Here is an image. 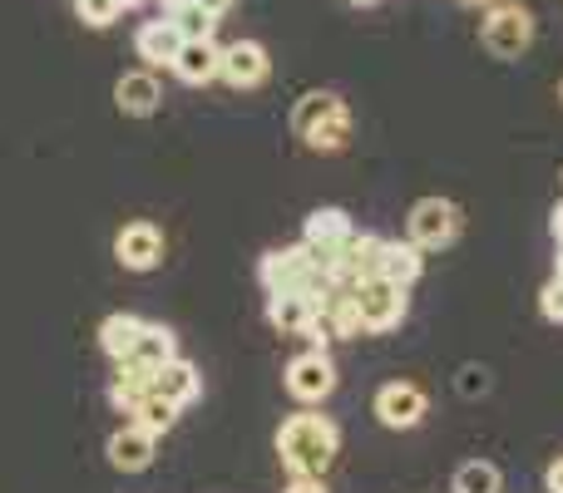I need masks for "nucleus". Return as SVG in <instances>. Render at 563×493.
I'll list each match as a JSON object with an SVG mask.
<instances>
[{
	"label": "nucleus",
	"mask_w": 563,
	"mask_h": 493,
	"mask_svg": "<svg viewBox=\"0 0 563 493\" xmlns=\"http://www.w3.org/2000/svg\"><path fill=\"white\" fill-rule=\"evenodd\" d=\"M426 410H430V400L416 380H390V385L376 390V419L386 429H416L426 419Z\"/></svg>",
	"instance_id": "7"
},
{
	"label": "nucleus",
	"mask_w": 563,
	"mask_h": 493,
	"mask_svg": "<svg viewBox=\"0 0 563 493\" xmlns=\"http://www.w3.org/2000/svg\"><path fill=\"white\" fill-rule=\"evenodd\" d=\"M139 330H144V316H134V311H114V316H104V326H99V350L119 366V360H129Z\"/></svg>",
	"instance_id": "19"
},
{
	"label": "nucleus",
	"mask_w": 563,
	"mask_h": 493,
	"mask_svg": "<svg viewBox=\"0 0 563 493\" xmlns=\"http://www.w3.org/2000/svg\"><path fill=\"white\" fill-rule=\"evenodd\" d=\"M134 49H139V59H144L148 69L174 65L178 49H184V35H178V25H174L168 15H158V20H144V25H139Z\"/></svg>",
	"instance_id": "16"
},
{
	"label": "nucleus",
	"mask_w": 563,
	"mask_h": 493,
	"mask_svg": "<svg viewBox=\"0 0 563 493\" xmlns=\"http://www.w3.org/2000/svg\"><path fill=\"white\" fill-rule=\"evenodd\" d=\"M257 281H263L267 291H327V267H321V257L311 251L307 243L297 247H277L267 251L263 261H257Z\"/></svg>",
	"instance_id": "3"
},
{
	"label": "nucleus",
	"mask_w": 563,
	"mask_h": 493,
	"mask_svg": "<svg viewBox=\"0 0 563 493\" xmlns=\"http://www.w3.org/2000/svg\"><path fill=\"white\" fill-rule=\"evenodd\" d=\"M336 114H346V99L331 94V89H311V94H301L297 109H291V134L307 138L311 128L327 124V119H336Z\"/></svg>",
	"instance_id": "18"
},
{
	"label": "nucleus",
	"mask_w": 563,
	"mask_h": 493,
	"mask_svg": "<svg viewBox=\"0 0 563 493\" xmlns=\"http://www.w3.org/2000/svg\"><path fill=\"white\" fill-rule=\"evenodd\" d=\"M148 390L154 395H164L168 405H194L198 400V390H203V376L194 370V360H184V356H174V360H164V366L154 370V380H148Z\"/></svg>",
	"instance_id": "15"
},
{
	"label": "nucleus",
	"mask_w": 563,
	"mask_h": 493,
	"mask_svg": "<svg viewBox=\"0 0 563 493\" xmlns=\"http://www.w3.org/2000/svg\"><path fill=\"white\" fill-rule=\"evenodd\" d=\"M282 493H327V484H321V479H291Z\"/></svg>",
	"instance_id": "29"
},
{
	"label": "nucleus",
	"mask_w": 563,
	"mask_h": 493,
	"mask_svg": "<svg viewBox=\"0 0 563 493\" xmlns=\"http://www.w3.org/2000/svg\"><path fill=\"white\" fill-rule=\"evenodd\" d=\"M168 20L178 25V35H184V40H208V35L218 30V15H208L198 0H194V5H184V10H174Z\"/></svg>",
	"instance_id": "24"
},
{
	"label": "nucleus",
	"mask_w": 563,
	"mask_h": 493,
	"mask_svg": "<svg viewBox=\"0 0 563 493\" xmlns=\"http://www.w3.org/2000/svg\"><path fill=\"white\" fill-rule=\"evenodd\" d=\"M341 429L327 415H311V405L301 415H287L277 429V459L291 479H321L336 464Z\"/></svg>",
	"instance_id": "1"
},
{
	"label": "nucleus",
	"mask_w": 563,
	"mask_h": 493,
	"mask_svg": "<svg viewBox=\"0 0 563 493\" xmlns=\"http://www.w3.org/2000/svg\"><path fill=\"white\" fill-rule=\"evenodd\" d=\"M129 419H134V425H144V429H154V435H168V429H174V419H178V405H168L164 395H154V390H148V395L129 410Z\"/></svg>",
	"instance_id": "22"
},
{
	"label": "nucleus",
	"mask_w": 563,
	"mask_h": 493,
	"mask_svg": "<svg viewBox=\"0 0 563 493\" xmlns=\"http://www.w3.org/2000/svg\"><path fill=\"white\" fill-rule=\"evenodd\" d=\"M460 390H465V395H485V390H489L485 370H465V380H460Z\"/></svg>",
	"instance_id": "27"
},
{
	"label": "nucleus",
	"mask_w": 563,
	"mask_h": 493,
	"mask_svg": "<svg viewBox=\"0 0 563 493\" xmlns=\"http://www.w3.org/2000/svg\"><path fill=\"white\" fill-rule=\"evenodd\" d=\"M168 69H174L184 85L203 89V85H213L218 69H223V45H218L213 35H208V40H184V49H178V59Z\"/></svg>",
	"instance_id": "14"
},
{
	"label": "nucleus",
	"mask_w": 563,
	"mask_h": 493,
	"mask_svg": "<svg viewBox=\"0 0 563 493\" xmlns=\"http://www.w3.org/2000/svg\"><path fill=\"white\" fill-rule=\"evenodd\" d=\"M336 390V366H331L327 350H301L297 360L287 366V395L297 405H321V400Z\"/></svg>",
	"instance_id": "6"
},
{
	"label": "nucleus",
	"mask_w": 563,
	"mask_h": 493,
	"mask_svg": "<svg viewBox=\"0 0 563 493\" xmlns=\"http://www.w3.org/2000/svg\"><path fill=\"white\" fill-rule=\"evenodd\" d=\"M164 5V15H174V10H184V5H194V0H158Z\"/></svg>",
	"instance_id": "32"
},
{
	"label": "nucleus",
	"mask_w": 563,
	"mask_h": 493,
	"mask_svg": "<svg viewBox=\"0 0 563 493\" xmlns=\"http://www.w3.org/2000/svg\"><path fill=\"white\" fill-rule=\"evenodd\" d=\"M549 233H554V243L563 247V203L554 208V217H549Z\"/></svg>",
	"instance_id": "31"
},
{
	"label": "nucleus",
	"mask_w": 563,
	"mask_h": 493,
	"mask_svg": "<svg viewBox=\"0 0 563 493\" xmlns=\"http://www.w3.org/2000/svg\"><path fill=\"white\" fill-rule=\"evenodd\" d=\"M198 5H203V10H208V15H218V20H223V15H228V10H233V0H198Z\"/></svg>",
	"instance_id": "30"
},
{
	"label": "nucleus",
	"mask_w": 563,
	"mask_h": 493,
	"mask_svg": "<svg viewBox=\"0 0 563 493\" xmlns=\"http://www.w3.org/2000/svg\"><path fill=\"white\" fill-rule=\"evenodd\" d=\"M539 316H544L549 326H563V277H554L539 291Z\"/></svg>",
	"instance_id": "26"
},
{
	"label": "nucleus",
	"mask_w": 563,
	"mask_h": 493,
	"mask_svg": "<svg viewBox=\"0 0 563 493\" xmlns=\"http://www.w3.org/2000/svg\"><path fill=\"white\" fill-rule=\"evenodd\" d=\"M104 455H109V464L124 469V474H144V469L154 464V455H158V435L154 429H144V425H134V419H124V425L109 435Z\"/></svg>",
	"instance_id": "10"
},
{
	"label": "nucleus",
	"mask_w": 563,
	"mask_h": 493,
	"mask_svg": "<svg viewBox=\"0 0 563 493\" xmlns=\"http://www.w3.org/2000/svg\"><path fill=\"white\" fill-rule=\"evenodd\" d=\"M174 356H178L174 330L158 326V321H144V330H139V340H134V350H129V360H134V366H144V370H158L164 360H174Z\"/></svg>",
	"instance_id": "20"
},
{
	"label": "nucleus",
	"mask_w": 563,
	"mask_h": 493,
	"mask_svg": "<svg viewBox=\"0 0 563 493\" xmlns=\"http://www.w3.org/2000/svg\"><path fill=\"white\" fill-rule=\"evenodd\" d=\"M479 45L495 59H519L534 45V10L519 0H489L479 15Z\"/></svg>",
	"instance_id": "2"
},
{
	"label": "nucleus",
	"mask_w": 563,
	"mask_h": 493,
	"mask_svg": "<svg viewBox=\"0 0 563 493\" xmlns=\"http://www.w3.org/2000/svg\"><path fill=\"white\" fill-rule=\"evenodd\" d=\"M351 296H356V311H361V330H371V336L396 330L400 321H406V311H410L406 287H396V281H386V277L356 281V287H351Z\"/></svg>",
	"instance_id": "4"
},
{
	"label": "nucleus",
	"mask_w": 563,
	"mask_h": 493,
	"mask_svg": "<svg viewBox=\"0 0 563 493\" xmlns=\"http://www.w3.org/2000/svg\"><path fill=\"white\" fill-rule=\"evenodd\" d=\"M301 144H307L311 154H341V148L351 144V109L346 114H336V119H327V124H317Z\"/></svg>",
	"instance_id": "21"
},
{
	"label": "nucleus",
	"mask_w": 563,
	"mask_h": 493,
	"mask_svg": "<svg viewBox=\"0 0 563 493\" xmlns=\"http://www.w3.org/2000/svg\"><path fill=\"white\" fill-rule=\"evenodd\" d=\"M455 493H499V469L489 459H470L455 469Z\"/></svg>",
	"instance_id": "23"
},
{
	"label": "nucleus",
	"mask_w": 563,
	"mask_h": 493,
	"mask_svg": "<svg viewBox=\"0 0 563 493\" xmlns=\"http://www.w3.org/2000/svg\"><path fill=\"white\" fill-rule=\"evenodd\" d=\"M544 489H549V493H563V455L544 469Z\"/></svg>",
	"instance_id": "28"
},
{
	"label": "nucleus",
	"mask_w": 563,
	"mask_h": 493,
	"mask_svg": "<svg viewBox=\"0 0 563 493\" xmlns=\"http://www.w3.org/2000/svg\"><path fill=\"white\" fill-rule=\"evenodd\" d=\"M75 15L85 20L89 30H104L124 15V0H75Z\"/></svg>",
	"instance_id": "25"
},
{
	"label": "nucleus",
	"mask_w": 563,
	"mask_h": 493,
	"mask_svg": "<svg viewBox=\"0 0 563 493\" xmlns=\"http://www.w3.org/2000/svg\"><path fill=\"white\" fill-rule=\"evenodd\" d=\"M129 5H139V0H124V10H129Z\"/></svg>",
	"instance_id": "36"
},
{
	"label": "nucleus",
	"mask_w": 563,
	"mask_h": 493,
	"mask_svg": "<svg viewBox=\"0 0 563 493\" xmlns=\"http://www.w3.org/2000/svg\"><path fill=\"white\" fill-rule=\"evenodd\" d=\"M356 237V227H351V217L341 213V208H317V213L307 217V227H301V243L321 257V267H331V261L346 251V243Z\"/></svg>",
	"instance_id": "9"
},
{
	"label": "nucleus",
	"mask_w": 563,
	"mask_h": 493,
	"mask_svg": "<svg viewBox=\"0 0 563 493\" xmlns=\"http://www.w3.org/2000/svg\"><path fill=\"white\" fill-rule=\"evenodd\" d=\"M406 227H410V243H416L420 251H440V247L455 243V233H460V208L450 203V198H420V203L410 208Z\"/></svg>",
	"instance_id": "5"
},
{
	"label": "nucleus",
	"mask_w": 563,
	"mask_h": 493,
	"mask_svg": "<svg viewBox=\"0 0 563 493\" xmlns=\"http://www.w3.org/2000/svg\"><path fill=\"white\" fill-rule=\"evenodd\" d=\"M351 5H376V0H351Z\"/></svg>",
	"instance_id": "34"
},
{
	"label": "nucleus",
	"mask_w": 563,
	"mask_h": 493,
	"mask_svg": "<svg viewBox=\"0 0 563 493\" xmlns=\"http://www.w3.org/2000/svg\"><path fill=\"white\" fill-rule=\"evenodd\" d=\"M420 271H426V251H420L416 243H400V237H386V247H380V267H376V277H386V281H396V287H416L420 281Z\"/></svg>",
	"instance_id": "17"
},
{
	"label": "nucleus",
	"mask_w": 563,
	"mask_h": 493,
	"mask_svg": "<svg viewBox=\"0 0 563 493\" xmlns=\"http://www.w3.org/2000/svg\"><path fill=\"white\" fill-rule=\"evenodd\" d=\"M114 104H119V114H129V119H148L164 104V85H158V75L148 65L129 69V75L114 79Z\"/></svg>",
	"instance_id": "13"
},
{
	"label": "nucleus",
	"mask_w": 563,
	"mask_h": 493,
	"mask_svg": "<svg viewBox=\"0 0 563 493\" xmlns=\"http://www.w3.org/2000/svg\"><path fill=\"white\" fill-rule=\"evenodd\" d=\"M554 277H563V247H559V261H554Z\"/></svg>",
	"instance_id": "33"
},
{
	"label": "nucleus",
	"mask_w": 563,
	"mask_h": 493,
	"mask_svg": "<svg viewBox=\"0 0 563 493\" xmlns=\"http://www.w3.org/2000/svg\"><path fill=\"white\" fill-rule=\"evenodd\" d=\"M267 75H273V59H267V49L257 45V40H233V45H223V69H218L223 85L257 89V85H267Z\"/></svg>",
	"instance_id": "11"
},
{
	"label": "nucleus",
	"mask_w": 563,
	"mask_h": 493,
	"mask_svg": "<svg viewBox=\"0 0 563 493\" xmlns=\"http://www.w3.org/2000/svg\"><path fill=\"white\" fill-rule=\"evenodd\" d=\"M559 104H563V79H559Z\"/></svg>",
	"instance_id": "35"
},
{
	"label": "nucleus",
	"mask_w": 563,
	"mask_h": 493,
	"mask_svg": "<svg viewBox=\"0 0 563 493\" xmlns=\"http://www.w3.org/2000/svg\"><path fill=\"white\" fill-rule=\"evenodd\" d=\"M321 296L317 291H267V321L282 336H311L317 330Z\"/></svg>",
	"instance_id": "8"
},
{
	"label": "nucleus",
	"mask_w": 563,
	"mask_h": 493,
	"mask_svg": "<svg viewBox=\"0 0 563 493\" xmlns=\"http://www.w3.org/2000/svg\"><path fill=\"white\" fill-rule=\"evenodd\" d=\"M114 257L124 271H154L164 261V233L154 223H129L114 237Z\"/></svg>",
	"instance_id": "12"
}]
</instances>
